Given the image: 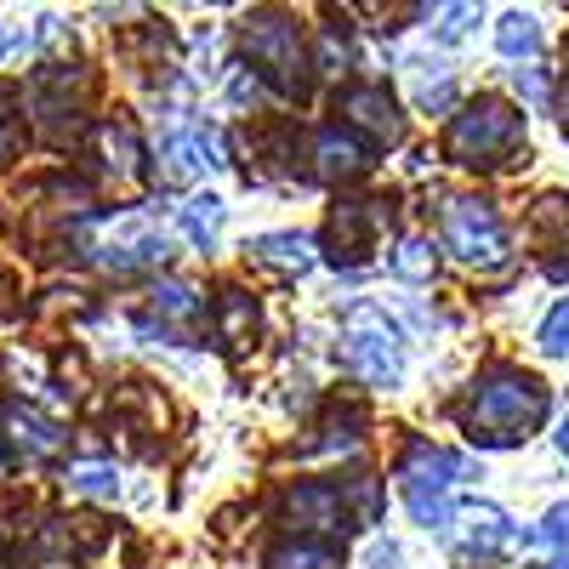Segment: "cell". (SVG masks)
<instances>
[{
	"mask_svg": "<svg viewBox=\"0 0 569 569\" xmlns=\"http://www.w3.org/2000/svg\"><path fill=\"white\" fill-rule=\"evenodd\" d=\"M547 410H552V399H547V388L536 382V376L512 370V365H496L467 388L461 427L479 450H512L547 421Z\"/></svg>",
	"mask_w": 569,
	"mask_h": 569,
	"instance_id": "cell-1",
	"label": "cell"
},
{
	"mask_svg": "<svg viewBox=\"0 0 569 569\" xmlns=\"http://www.w3.org/2000/svg\"><path fill=\"white\" fill-rule=\"evenodd\" d=\"M518 149H525V114H518L507 98H472L445 126V160L467 166V171L507 166Z\"/></svg>",
	"mask_w": 569,
	"mask_h": 569,
	"instance_id": "cell-2",
	"label": "cell"
},
{
	"mask_svg": "<svg viewBox=\"0 0 569 569\" xmlns=\"http://www.w3.org/2000/svg\"><path fill=\"white\" fill-rule=\"evenodd\" d=\"M240 52L251 58V74L268 91L302 98L308 91V40L291 12H251L240 18Z\"/></svg>",
	"mask_w": 569,
	"mask_h": 569,
	"instance_id": "cell-3",
	"label": "cell"
},
{
	"mask_svg": "<svg viewBox=\"0 0 569 569\" xmlns=\"http://www.w3.org/2000/svg\"><path fill=\"white\" fill-rule=\"evenodd\" d=\"M467 472L472 467L461 456H450V450L410 445L399 456V467H393V479H399V496H405V507H410V518H416L421 530H450L456 525L450 496H456V485L467 479Z\"/></svg>",
	"mask_w": 569,
	"mask_h": 569,
	"instance_id": "cell-4",
	"label": "cell"
},
{
	"mask_svg": "<svg viewBox=\"0 0 569 569\" xmlns=\"http://www.w3.org/2000/svg\"><path fill=\"white\" fill-rule=\"evenodd\" d=\"M86 257L98 268H114V273H142V268H166L171 262V240L166 228L149 217V211H114V217H98L86 233H80Z\"/></svg>",
	"mask_w": 569,
	"mask_h": 569,
	"instance_id": "cell-5",
	"label": "cell"
},
{
	"mask_svg": "<svg viewBox=\"0 0 569 569\" xmlns=\"http://www.w3.org/2000/svg\"><path fill=\"white\" fill-rule=\"evenodd\" d=\"M342 359L365 388H399L405 382V330L376 302H353L342 313Z\"/></svg>",
	"mask_w": 569,
	"mask_h": 569,
	"instance_id": "cell-6",
	"label": "cell"
},
{
	"mask_svg": "<svg viewBox=\"0 0 569 569\" xmlns=\"http://www.w3.org/2000/svg\"><path fill=\"white\" fill-rule=\"evenodd\" d=\"M439 246L467 268H496V262H507V222L490 200L456 194L439 211Z\"/></svg>",
	"mask_w": 569,
	"mask_h": 569,
	"instance_id": "cell-7",
	"label": "cell"
},
{
	"mask_svg": "<svg viewBox=\"0 0 569 569\" xmlns=\"http://www.w3.org/2000/svg\"><path fill=\"white\" fill-rule=\"evenodd\" d=\"M206 319H211V308L200 297V284L160 279L149 291V313L137 319V337H149V342H194L206 330Z\"/></svg>",
	"mask_w": 569,
	"mask_h": 569,
	"instance_id": "cell-8",
	"label": "cell"
},
{
	"mask_svg": "<svg viewBox=\"0 0 569 569\" xmlns=\"http://www.w3.org/2000/svg\"><path fill=\"white\" fill-rule=\"evenodd\" d=\"M376 233H382V211H376V200H342L337 211H330L325 222V262L330 268H348L359 273L376 251Z\"/></svg>",
	"mask_w": 569,
	"mask_h": 569,
	"instance_id": "cell-9",
	"label": "cell"
},
{
	"mask_svg": "<svg viewBox=\"0 0 569 569\" xmlns=\"http://www.w3.org/2000/svg\"><path fill=\"white\" fill-rule=\"evenodd\" d=\"M337 114H342L348 131H370L376 142H388V149L405 137V114H399L393 91H388L382 80H353V86H342V91H337Z\"/></svg>",
	"mask_w": 569,
	"mask_h": 569,
	"instance_id": "cell-10",
	"label": "cell"
},
{
	"mask_svg": "<svg viewBox=\"0 0 569 569\" xmlns=\"http://www.w3.org/2000/svg\"><path fill=\"white\" fill-rule=\"evenodd\" d=\"M279 518H284L291 530H319V536L353 530V518H348V501H342V485H337V479H308V485H297V490H284Z\"/></svg>",
	"mask_w": 569,
	"mask_h": 569,
	"instance_id": "cell-11",
	"label": "cell"
},
{
	"mask_svg": "<svg viewBox=\"0 0 569 569\" xmlns=\"http://www.w3.org/2000/svg\"><path fill=\"white\" fill-rule=\"evenodd\" d=\"M0 439H7L23 461H52V456H63V445H69L63 427H58L52 416H40L34 405H23V399L0 405Z\"/></svg>",
	"mask_w": 569,
	"mask_h": 569,
	"instance_id": "cell-12",
	"label": "cell"
},
{
	"mask_svg": "<svg viewBox=\"0 0 569 569\" xmlns=\"http://www.w3.org/2000/svg\"><path fill=\"white\" fill-rule=\"evenodd\" d=\"M313 171L325 182H353L370 171V142L359 131H348L342 120L337 126H319L313 131Z\"/></svg>",
	"mask_w": 569,
	"mask_h": 569,
	"instance_id": "cell-13",
	"label": "cell"
},
{
	"mask_svg": "<svg viewBox=\"0 0 569 569\" xmlns=\"http://www.w3.org/2000/svg\"><path fill=\"white\" fill-rule=\"evenodd\" d=\"M228 160H222V142H217V131H177L166 149H160V182H194V177H206V171H222Z\"/></svg>",
	"mask_w": 569,
	"mask_h": 569,
	"instance_id": "cell-14",
	"label": "cell"
},
{
	"mask_svg": "<svg viewBox=\"0 0 569 569\" xmlns=\"http://www.w3.org/2000/svg\"><path fill=\"white\" fill-rule=\"evenodd\" d=\"M461 536H467V552H479V558H501V552H512L518 541H525L496 501H467L461 507Z\"/></svg>",
	"mask_w": 569,
	"mask_h": 569,
	"instance_id": "cell-15",
	"label": "cell"
},
{
	"mask_svg": "<svg viewBox=\"0 0 569 569\" xmlns=\"http://www.w3.org/2000/svg\"><path fill=\"white\" fill-rule=\"evenodd\" d=\"M246 257H251L257 268L291 273V279H302V273L319 262V251H313L308 233H257V240H246Z\"/></svg>",
	"mask_w": 569,
	"mask_h": 569,
	"instance_id": "cell-16",
	"label": "cell"
},
{
	"mask_svg": "<svg viewBox=\"0 0 569 569\" xmlns=\"http://www.w3.org/2000/svg\"><path fill=\"white\" fill-rule=\"evenodd\" d=\"M405 80H410L416 114H450V103H456V74H450V63H439V58H410V63H405Z\"/></svg>",
	"mask_w": 569,
	"mask_h": 569,
	"instance_id": "cell-17",
	"label": "cell"
},
{
	"mask_svg": "<svg viewBox=\"0 0 569 569\" xmlns=\"http://www.w3.org/2000/svg\"><path fill=\"white\" fill-rule=\"evenodd\" d=\"M388 273L405 279V284H427L439 273V246H433V233H399L393 251H388Z\"/></svg>",
	"mask_w": 569,
	"mask_h": 569,
	"instance_id": "cell-18",
	"label": "cell"
},
{
	"mask_svg": "<svg viewBox=\"0 0 569 569\" xmlns=\"http://www.w3.org/2000/svg\"><path fill=\"white\" fill-rule=\"evenodd\" d=\"M222 217H228V206H222L217 194H188V200L177 206V228H182V240H188V246H200V251H211V246H217Z\"/></svg>",
	"mask_w": 569,
	"mask_h": 569,
	"instance_id": "cell-19",
	"label": "cell"
},
{
	"mask_svg": "<svg viewBox=\"0 0 569 569\" xmlns=\"http://www.w3.org/2000/svg\"><path fill=\"white\" fill-rule=\"evenodd\" d=\"M211 319H217V337H222L228 348H246V342L257 337V302H251L246 291H233V284L217 297Z\"/></svg>",
	"mask_w": 569,
	"mask_h": 569,
	"instance_id": "cell-20",
	"label": "cell"
},
{
	"mask_svg": "<svg viewBox=\"0 0 569 569\" xmlns=\"http://www.w3.org/2000/svg\"><path fill=\"white\" fill-rule=\"evenodd\" d=\"M496 52L501 58H536L541 52V18L536 12H501V23H496Z\"/></svg>",
	"mask_w": 569,
	"mask_h": 569,
	"instance_id": "cell-21",
	"label": "cell"
},
{
	"mask_svg": "<svg viewBox=\"0 0 569 569\" xmlns=\"http://www.w3.org/2000/svg\"><path fill=\"white\" fill-rule=\"evenodd\" d=\"M268 569H342L337 541H284L268 552Z\"/></svg>",
	"mask_w": 569,
	"mask_h": 569,
	"instance_id": "cell-22",
	"label": "cell"
},
{
	"mask_svg": "<svg viewBox=\"0 0 569 569\" xmlns=\"http://www.w3.org/2000/svg\"><path fill=\"white\" fill-rule=\"evenodd\" d=\"M63 485L74 496H91V501H114L120 496V467L114 461H69Z\"/></svg>",
	"mask_w": 569,
	"mask_h": 569,
	"instance_id": "cell-23",
	"label": "cell"
},
{
	"mask_svg": "<svg viewBox=\"0 0 569 569\" xmlns=\"http://www.w3.org/2000/svg\"><path fill=\"white\" fill-rule=\"evenodd\" d=\"M98 149H103V166L114 171V177H131L137 171V137H131V126L126 120H109V126H98Z\"/></svg>",
	"mask_w": 569,
	"mask_h": 569,
	"instance_id": "cell-24",
	"label": "cell"
},
{
	"mask_svg": "<svg viewBox=\"0 0 569 569\" xmlns=\"http://www.w3.org/2000/svg\"><path fill=\"white\" fill-rule=\"evenodd\" d=\"M359 427H365L359 410H330V416L319 421L313 450H353V445H359Z\"/></svg>",
	"mask_w": 569,
	"mask_h": 569,
	"instance_id": "cell-25",
	"label": "cell"
},
{
	"mask_svg": "<svg viewBox=\"0 0 569 569\" xmlns=\"http://www.w3.org/2000/svg\"><path fill=\"white\" fill-rule=\"evenodd\" d=\"M536 342H541L547 359H569V297H558V302L547 308V319H541V330H536Z\"/></svg>",
	"mask_w": 569,
	"mask_h": 569,
	"instance_id": "cell-26",
	"label": "cell"
},
{
	"mask_svg": "<svg viewBox=\"0 0 569 569\" xmlns=\"http://www.w3.org/2000/svg\"><path fill=\"white\" fill-rule=\"evenodd\" d=\"M228 98L240 103V109H246V103L257 109V103H268V86H262V80H257L246 63H233V74H228Z\"/></svg>",
	"mask_w": 569,
	"mask_h": 569,
	"instance_id": "cell-27",
	"label": "cell"
},
{
	"mask_svg": "<svg viewBox=\"0 0 569 569\" xmlns=\"http://www.w3.org/2000/svg\"><path fill=\"white\" fill-rule=\"evenodd\" d=\"M439 40H461L472 23H479V7H439Z\"/></svg>",
	"mask_w": 569,
	"mask_h": 569,
	"instance_id": "cell-28",
	"label": "cell"
},
{
	"mask_svg": "<svg viewBox=\"0 0 569 569\" xmlns=\"http://www.w3.org/2000/svg\"><path fill=\"white\" fill-rule=\"evenodd\" d=\"M518 98H525L530 109H547L552 103V91H547V74L530 63V69H518Z\"/></svg>",
	"mask_w": 569,
	"mask_h": 569,
	"instance_id": "cell-29",
	"label": "cell"
},
{
	"mask_svg": "<svg viewBox=\"0 0 569 569\" xmlns=\"http://www.w3.org/2000/svg\"><path fill=\"white\" fill-rule=\"evenodd\" d=\"M541 541L558 547V552H569V501H558V507L541 518Z\"/></svg>",
	"mask_w": 569,
	"mask_h": 569,
	"instance_id": "cell-30",
	"label": "cell"
},
{
	"mask_svg": "<svg viewBox=\"0 0 569 569\" xmlns=\"http://www.w3.org/2000/svg\"><path fill=\"white\" fill-rule=\"evenodd\" d=\"M18 142H23V131H18V120H12V114H0V166H7V160L18 154Z\"/></svg>",
	"mask_w": 569,
	"mask_h": 569,
	"instance_id": "cell-31",
	"label": "cell"
},
{
	"mask_svg": "<svg viewBox=\"0 0 569 569\" xmlns=\"http://www.w3.org/2000/svg\"><path fill=\"white\" fill-rule=\"evenodd\" d=\"M365 563H370V569H393V563H399V547H393V541H376Z\"/></svg>",
	"mask_w": 569,
	"mask_h": 569,
	"instance_id": "cell-32",
	"label": "cell"
},
{
	"mask_svg": "<svg viewBox=\"0 0 569 569\" xmlns=\"http://www.w3.org/2000/svg\"><path fill=\"white\" fill-rule=\"evenodd\" d=\"M552 109H558V131L569 137V74H563V86H558V98H552Z\"/></svg>",
	"mask_w": 569,
	"mask_h": 569,
	"instance_id": "cell-33",
	"label": "cell"
},
{
	"mask_svg": "<svg viewBox=\"0 0 569 569\" xmlns=\"http://www.w3.org/2000/svg\"><path fill=\"white\" fill-rule=\"evenodd\" d=\"M530 569H569V552H558V558H541V563H530Z\"/></svg>",
	"mask_w": 569,
	"mask_h": 569,
	"instance_id": "cell-34",
	"label": "cell"
},
{
	"mask_svg": "<svg viewBox=\"0 0 569 569\" xmlns=\"http://www.w3.org/2000/svg\"><path fill=\"white\" fill-rule=\"evenodd\" d=\"M558 450H563V461H569V416L558 421Z\"/></svg>",
	"mask_w": 569,
	"mask_h": 569,
	"instance_id": "cell-35",
	"label": "cell"
},
{
	"mask_svg": "<svg viewBox=\"0 0 569 569\" xmlns=\"http://www.w3.org/2000/svg\"><path fill=\"white\" fill-rule=\"evenodd\" d=\"M7 46H12V40H7V29H0V58H7Z\"/></svg>",
	"mask_w": 569,
	"mask_h": 569,
	"instance_id": "cell-36",
	"label": "cell"
}]
</instances>
